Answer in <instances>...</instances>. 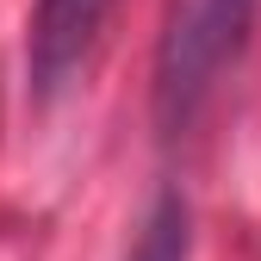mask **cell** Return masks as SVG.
<instances>
[{"mask_svg":"<svg viewBox=\"0 0 261 261\" xmlns=\"http://www.w3.org/2000/svg\"><path fill=\"white\" fill-rule=\"evenodd\" d=\"M187 249H193V212L180 193H162L155 212L143 218V237L130 249V261H187Z\"/></svg>","mask_w":261,"mask_h":261,"instance_id":"3","label":"cell"},{"mask_svg":"<svg viewBox=\"0 0 261 261\" xmlns=\"http://www.w3.org/2000/svg\"><path fill=\"white\" fill-rule=\"evenodd\" d=\"M261 0H168V25L155 44V124L187 130L218 93L224 69L243 56Z\"/></svg>","mask_w":261,"mask_h":261,"instance_id":"1","label":"cell"},{"mask_svg":"<svg viewBox=\"0 0 261 261\" xmlns=\"http://www.w3.org/2000/svg\"><path fill=\"white\" fill-rule=\"evenodd\" d=\"M118 0H38L31 7V31H25V75L38 100H56L62 87H75V75L87 69L93 44L112 19Z\"/></svg>","mask_w":261,"mask_h":261,"instance_id":"2","label":"cell"}]
</instances>
